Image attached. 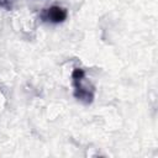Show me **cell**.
I'll list each match as a JSON object with an SVG mask.
<instances>
[{"label": "cell", "instance_id": "cell-1", "mask_svg": "<svg viewBox=\"0 0 158 158\" xmlns=\"http://www.w3.org/2000/svg\"><path fill=\"white\" fill-rule=\"evenodd\" d=\"M72 85L74 98L84 104L90 105L95 99V85L86 78L85 70L80 67H75L72 70Z\"/></svg>", "mask_w": 158, "mask_h": 158}, {"label": "cell", "instance_id": "cell-2", "mask_svg": "<svg viewBox=\"0 0 158 158\" xmlns=\"http://www.w3.org/2000/svg\"><path fill=\"white\" fill-rule=\"evenodd\" d=\"M67 17H68V10L59 5H52L49 7L42 9V11L40 12L41 21L52 25L63 23L67 20Z\"/></svg>", "mask_w": 158, "mask_h": 158}, {"label": "cell", "instance_id": "cell-3", "mask_svg": "<svg viewBox=\"0 0 158 158\" xmlns=\"http://www.w3.org/2000/svg\"><path fill=\"white\" fill-rule=\"evenodd\" d=\"M7 1H10V0H0V5L6 6V2H7Z\"/></svg>", "mask_w": 158, "mask_h": 158}]
</instances>
